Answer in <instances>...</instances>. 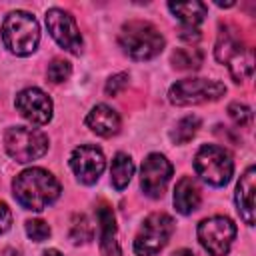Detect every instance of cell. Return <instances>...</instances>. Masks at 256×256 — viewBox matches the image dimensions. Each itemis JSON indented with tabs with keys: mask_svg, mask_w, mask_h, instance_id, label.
I'll return each mask as SVG.
<instances>
[{
	"mask_svg": "<svg viewBox=\"0 0 256 256\" xmlns=\"http://www.w3.org/2000/svg\"><path fill=\"white\" fill-rule=\"evenodd\" d=\"M4 46L16 56H28L40 42V26L30 12H10L2 22Z\"/></svg>",
	"mask_w": 256,
	"mask_h": 256,
	"instance_id": "3",
	"label": "cell"
},
{
	"mask_svg": "<svg viewBox=\"0 0 256 256\" xmlns=\"http://www.w3.org/2000/svg\"><path fill=\"white\" fill-rule=\"evenodd\" d=\"M228 116L232 118V122L236 124V126H248L250 122H252V110L246 106V104H242V102H232L230 106H228Z\"/></svg>",
	"mask_w": 256,
	"mask_h": 256,
	"instance_id": "25",
	"label": "cell"
},
{
	"mask_svg": "<svg viewBox=\"0 0 256 256\" xmlns=\"http://www.w3.org/2000/svg\"><path fill=\"white\" fill-rule=\"evenodd\" d=\"M46 74H48V80H50V82L60 84V82H64V80H68V78H70V74H72V66H70V62H68V60L54 58V60L48 64Z\"/></svg>",
	"mask_w": 256,
	"mask_h": 256,
	"instance_id": "24",
	"label": "cell"
},
{
	"mask_svg": "<svg viewBox=\"0 0 256 256\" xmlns=\"http://www.w3.org/2000/svg\"><path fill=\"white\" fill-rule=\"evenodd\" d=\"M44 256H62V254H60L58 250H54V248H50V250H46V252H44Z\"/></svg>",
	"mask_w": 256,
	"mask_h": 256,
	"instance_id": "30",
	"label": "cell"
},
{
	"mask_svg": "<svg viewBox=\"0 0 256 256\" xmlns=\"http://www.w3.org/2000/svg\"><path fill=\"white\" fill-rule=\"evenodd\" d=\"M120 48L134 60H150L164 48V36L146 20H128L118 36Z\"/></svg>",
	"mask_w": 256,
	"mask_h": 256,
	"instance_id": "2",
	"label": "cell"
},
{
	"mask_svg": "<svg viewBox=\"0 0 256 256\" xmlns=\"http://www.w3.org/2000/svg\"><path fill=\"white\" fill-rule=\"evenodd\" d=\"M200 206V188L192 176H182L174 188V208L180 214H192Z\"/></svg>",
	"mask_w": 256,
	"mask_h": 256,
	"instance_id": "17",
	"label": "cell"
},
{
	"mask_svg": "<svg viewBox=\"0 0 256 256\" xmlns=\"http://www.w3.org/2000/svg\"><path fill=\"white\" fill-rule=\"evenodd\" d=\"M194 170L196 174L210 186H224L232 178L234 162L228 150L208 144L202 146L194 156Z\"/></svg>",
	"mask_w": 256,
	"mask_h": 256,
	"instance_id": "4",
	"label": "cell"
},
{
	"mask_svg": "<svg viewBox=\"0 0 256 256\" xmlns=\"http://www.w3.org/2000/svg\"><path fill=\"white\" fill-rule=\"evenodd\" d=\"M244 44L240 40V34L236 28L224 24L220 26V32H218V40H216V46H214V56L218 62L222 64H230L234 58H238L242 52H244Z\"/></svg>",
	"mask_w": 256,
	"mask_h": 256,
	"instance_id": "16",
	"label": "cell"
},
{
	"mask_svg": "<svg viewBox=\"0 0 256 256\" xmlns=\"http://www.w3.org/2000/svg\"><path fill=\"white\" fill-rule=\"evenodd\" d=\"M6 152L16 162H32L46 154L48 138L44 132L28 126H12L4 134Z\"/></svg>",
	"mask_w": 256,
	"mask_h": 256,
	"instance_id": "6",
	"label": "cell"
},
{
	"mask_svg": "<svg viewBox=\"0 0 256 256\" xmlns=\"http://www.w3.org/2000/svg\"><path fill=\"white\" fill-rule=\"evenodd\" d=\"M104 166H106V160L98 146L80 144L70 154V168L82 184H94L104 172Z\"/></svg>",
	"mask_w": 256,
	"mask_h": 256,
	"instance_id": "11",
	"label": "cell"
},
{
	"mask_svg": "<svg viewBox=\"0 0 256 256\" xmlns=\"http://www.w3.org/2000/svg\"><path fill=\"white\" fill-rule=\"evenodd\" d=\"M236 238V224L226 216H212L198 224V240L210 256H226Z\"/></svg>",
	"mask_w": 256,
	"mask_h": 256,
	"instance_id": "8",
	"label": "cell"
},
{
	"mask_svg": "<svg viewBox=\"0 0 256 256\" xmlns=\"http://www.w3.org/2000/svg\"><path fill=\"white\" fill-rule=\"evenodd\" d=\"M170 176H172V164L166 160V156L154 152V154H148L146 160L142 162L140 186L146 196L162 198L170 182Z\"/></svg>",
	"mask_w": 256,
	"mask_h": 256,
	"instance_id": "10",
	"label": "cell"
},
{
	"mask_svg": "<svg viewBox=\"0 0 256 256\" xmlns=\"http://www.w3.org/2000/svg\"><path fill=\"white\" fill-rule=\"evenodd\" d=\"M14 198L26 210H44L60 196V182L44 168H28L12 182Z\"/></svg>",
	"mask_w": 256,
	"mask_h": 256,
	"instance_id": "1",
	"label": "cell"
},
{
	"mask_svg": "<svg viewBox=\"0 0 256 256\" xmlns=\"http://www.w3.org/2000/svg\"><path fill=\"white\" fill-rule=\"evenodd\" d=\"M198 128H200V118L198 116H184L182 120L176 122L174 130L170 132V138L176 144H186L196 136Z\"/></svg>",
	"mask_w": 256,
	"mask_h": 256,
	"instance_id": "22",
	"label": "cell"
},
{
	"mask_svg": "<svg viewBox=\"0 0 256 256\" xmlns=\"http://www.w3.org/2000/svg\"><path fill=\"white\" fill-rule=\"evenodd\" d=\"M254 190H256V170L250 166L242 176L236 186V206L240 212V218L252 226L254 224Z\"/></svg>",
	"mask_w": 256,
	"mask_h": 256,
	"instance_id": "14",
	"label": "cell"
},
{
	"mask_svg": "<svg viewBox=\"0 0 256 256\" xmlns=\"http://www.w3.org/2000/svg\"><path fill=\"white\" fill-rule=\"evenodd\" d=\"M96 220L100 226V252L102 256H120V244L116 240V220L112 206L108 202H98L96 206Z\"/></svg>",
	"mask_w": 256,
	"mask_h": 256,
	"instance_id": "13",
	"label": "cell"
},
{
	"mask_svg": "<svg viewBox=\"0 0 256 256\" xmlns=\"http://www.w3.org/2000/svg\"><path fill=\"white\" fill-rule=\"evenodd\" d=\"M202 58L204 54L200 48H178L172 52V64L178 70H198Z\"/></svg>",
	"mask_w": 256,
	"mask_h": 256,
	"instance_id": "20",
	"label": "cell"
},
{
	"mask_svg": "<svg viewBox=\"0 0 256 256\" xmlns=\"http://www.w3.org/2000/svg\"><path fill=\"white\" fill-rule=\"evenodd\" d=\"M230 74L234 78V82H244L246 78L252 76V70H254V52L252 48H246L238 58H234L230 64Z\"/></svg>",
	"mask_w": 256,
	"mask_h": 256,
	"instance_id": "21",
	"label": "cell"
},
{
	"mask_svg": "<svg viewBox=\"0 0 256 256\" xmlns=\"http://www.w3.org/2000/svg\"><path fill=\"white\" fill-rule=\"evenodd\" d=\"M168 8L174 16H178L182 28L186 30H198V24L204 20L208 12V6L204 2H176V4L170 2Z\"/></svg>",
	"mask_w": 256,
	"mask_h": 256,
	"instance_id": "18",
	"label": "cell"
},
{
	"mask_svg": "<svg viewBox=\"0 0 256 256\" xmlns=\"http://www.w3.org/2000/svg\"><path fill=\"white\" fill-rule=\"evenodd\" d=\"M86 126L98 134V136H104V138H110L114 134H118L120 130V116L116 110H112L110 106L106 104H96L88 116H86Z\"/></svg>",
	"mask_w": 256,
	"mask_h": 256,
	"instance_id": "15",
	"label": "cell"
},
{
	"mask_svg": "<svg viewBox=\"0 0 256 256\" xmlns=\"http://www.w3.org/2000/svg\"><path fill=\"white\" fill-rule=\"evenodd\" d=\"M10 224H12V212H10V208L6 206V202L0 200V234L6 232V230L10 228Z\"/></svg>",
	"mask_w": 256,
	"mask_h": 256,
	"instance_id": "28",
	"label": "cell"
},
{
	"mask_svg": "<svg viewBox=\"0 0 256 256\" xmlns=\"http://www.w3.org/2000/svg\"><path fill=\"white\" fill-rule=\"evenodd\" d=\"M126 86H128V74L126 72H120V74H114V76L108 78V82L104 86V92H106V96H116Z\"/></svg>",
	"mask_w": 256,
	"mask_h": 256,
	"instance_id": "27",
	"label": "cell"
},
{
	"mask_svg": "<svg viewBox=\"0 0 256 256\" xmlns=\"http://www.w3.org/2000/svg\"><path fill=\"white\" fill-rule=\"evenodd\" d=\"M134 174V162L128 154H116L112 160V168H110V176H112V186L116 190H124L130 182Z\"/></svg>",
	"mask_w": 256,
	"mask_h": 256,
	"instance_id": "19",
	"label": "cell"
},
{
	"mask_svg": "<svg viewBox=\"0 0 256 256\" xmlns=\"http://www.w3.org/2000/svg\"><path fill=\"white\" fill-rule=\"evenodd\" d=\"M172 232H174V220L168 214H164V212L150 214L142 222V226L134 238V252L138 256L158 254L168 244Z\"/></svg>",
	"mask_w": 256,
	"mask_h": 256,
	"instance_id": "7",
	"label": "cell"
},
{
	"mask_svg": "<svg viewBox=\"0 0 256 256\" xmlns=\"http://www.w3.org/2000/svg\"><path fill=\"white\" fill-rule=\"evenodd\" d=\"M94 232H92V226L88 222V218L84 214H76L72 218V226H70V240L74 244H80V242H88L92 240Z\"/></svg>",
	"mask_w": 256,
	"mask_h": 256,
	"instance_id": "23",
	"label": "cell"
},
{
	"mask_svg": "<svg viewBox=\"0 0 256 256\" xmlns=\"http://www.w3.org/2000/svg\"><path fill=\"white\" fill-rule=\"evenodd\" d=\"M46 26L60 48H64L70 54L82 52V36L72 14H68L62 8H50L46 12Z\"/></svg>",
	"mask_w": 256,
	"mask_h": 256,
	"instance_id": "9",
	"label": "cell"
},
{
	"mask_svg": "<svg viewBox=\"0 0 256 256\" xmlns=\"http://www.w3.org/2000/svg\"><path fill=\"white\" fill-rule=\"evenodd\" d=\"M226 94V86L218 80L208 78H186L178 80L168 90V100L174 106H194L204 102L220 100Z\"/></svg>",
	"mask_w": 256,
	"mask_h": 256,
	"instance_id": "5",
	"label": "cell"
},
{
	"mask_svg": "<svg viewBox=\"0 0 256 256\" xmlns=\"http://www.w3.org/2000/svg\"><path fill=\"white\" fill-rule=\"evenodd\" d=\"M16 110L32 124H48L52 118V100L40 88H26L16 94Z\"/></svg>",
	"mask_w": 256,
	"mask_h": 256,
	"instance_id": "12",
	"label": "cell"
},
{
	"mask_svg": "<svg viewBox=\"0 0 256 256\" xmlns=\"http://www.w3.org/2000/svg\"><path fill=\"white\" fill-rule=\"evenodd\" d=\"M172 256H196V254L190 252V250H178V252H174Z\"/></svg>",
	"mask_w": 256,
	"mask_h": 256,
	"instance_id": "29",
	"label": "cell"
},
{
	"mask_svg": "<svg viewBox=\"0 0 256 256\" xmlns=\"http://www.w3.org/2000/svg\"><path fill=\"white\" fill-rule=\"evenodd\" d=\"M26 234L34 242H44L50 236V226L44 220H38V218L36 220H28L26 222Z\"/></svg>",
	"mask_w": 256,
	"mask_h": 256,
	"instance_id": "26",
	"label": "cell"
}]
</instances>
